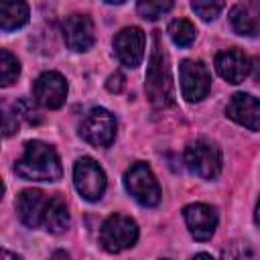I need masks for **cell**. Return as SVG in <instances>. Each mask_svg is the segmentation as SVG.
<instances>
[{"mask_svg":"<svg viewBox=\"0 0 260 260\" xmlns=\"http://www.w3.org/2000/svg\"><path fill=\"white\" fill-rule=\"evenodd\" d=\"M14 171L26 181H59L63 175L61 160L55 148L43 140H28Z\"/></svg>","mask_w":260,"mask_h":260,"instance_id":"1","label":"cell"},{"mask_svg":"<svg viewBox=\"0 0 260 260\" xmlns=\"http://www.w3.org/2000/svg\"><path fill=\"white\" fill-rule=\"evenodd\" d=\"M146 95L148 100L158 106H171L175 102V91H173V77H171V67H169V59L167 53L160 45V35L154 32L152 35V53H150V61H148V69H146Z\"/></svg>","mask_w":260,"mask_h":260,"instance_id":"2","label":"cell"},{"mask_svg":"<svg viewBox=\"0 0 260 260\" xmlns=\"http://www.w3.org/2000/svg\"><path fill=\"white\" fill-rule=\"evenodd\" d=\"M185 165L193 175L211 181L221 173V152L211 140L199 138L185 148Z\"/></svg>","mask_w":260,"mask_h":260,"instance_id":"3","label":"cell"},{"mask_svg":"<svg viewBox=\"0 0 260 260\" xmlns=\"http://www.w3.org/2000/svg\"><path fill=\"white\" fill-rule=\"evenodd\" d=\"M136 240H138V225L128 215L114 213L106 217V221L102 223L100 242H102V248L110 254H118L126 248H132Z\"/></svg>","mask_w":260,"mask_h":260,"instance_id":"4","label":"cell"},{"mask_svg":"<svg viewBox=\"0 0 260 260\" xmlns=\"http://www.w3.org/2000/svg\"><path fill=\"white\" fill-rule=\"evenodd\" d=\"M126 191L144 207H154L160 201V187L146 162H134L124 175Z\"/></svg>","mask_w":260,"mask_h":260,"instance_id":"5","label":"cell"},{"mask_svg":"<svg viewBox=\"0 0 260 260\" xmlns=\"http://www.w3.org/2000/svg\"><path fill=\"white\" fill-rule=\"evenodd\" d=\"M116 128L118 124L112 112L106 108H91L79 124V134L87 144L108 148L116 138Z\"/></svg>","mask_w":260,"mask_h":260,"instance_id":"6","label":"cell"},{"mask_svg":"<svg viewBox=\"0 0 260 260\" xmlns=\"http://www.w3.org/2000/svg\"><path fill=\"white\" fill-rule=\"evenodd\" d=\"M73 183L83 199L98 201L106 191V173L93 158L81 156L73 167Z\"/></svg>","mask_w":260,"mask_h":260,"instance_id":"7","label":"cell"},{"mask_svg":"<svg viewBox=\"0 0 260 260\" xmlns=\"http://www.w3.org/2000/svg\"><path fill=\"white\" fill-rule=\"evenodd\" d=\"M179 77H181V91L187 102H191V104L201 102L209 93L211 73L201 61L185 59L179 67Z\"/></svg>","mask_w":260,"mask_h":260,"instance_id":"8","label":"cell"},{"mask_svg":"<svg viewBox=\"0 0 260 260\" xmlns=\"http://www.w3.org/2000/svg\"><path fill=\"white\" fill-rule=\"evenodd\" d=\"M146 37L140 26H126L114 37V51L124 67H138L144 59Z\"/></svg>","mask_w":260,"mask_h":260,"instance_id":"9","label":"cell"},{"mask_svg":"<svg viewBox=\"0 0 260 260\" xmlns=\"http://www.w3.org/2000/svg\"><path fill=\"white\" fill-rule=\"evenodd\" d=\"M35 102L47 110H57L65 104L67 98V81L57 71H45L37 77L32 85Z\"/></svg>","mask_w":260,"mask_h":260,"instance_id":"10","label":"cell"},{"mask_svg":"<svg viewBox=\"0 0 260 260\" xmlns=\"http://www.w3.org/2000/svg\"><path fill=\"white\" fill-rule=\"evenodd\" d=\"M63 41L71 51L83 53L95 41V28L87 14H71L63 20Z\"/></svg>","mask_w":260,"mask_h":260,"instance_id":"11","label":"cell"},{"mask_svg":"<svg viewBox=\"0 0 260 260\" xmlns=\"http://www.w3.org/2000/svg\"><path fill=\"white\" fill-rule=\"evenodd\" d=\"M183 217H185V223L189 228V234L195 240L207 242L215 234L217 213H215V209L211 205H207V203H191V205H187L183 209Z\"/></svg>","mask_w":260,"mask_h":260,"instance_id":"12","label":"cell"},{"mask_svg":"<svg viewBox=\"0 0 260 260\" xmlns=\"http://www.w3.org/2000/svg\"><path fill=\"white\" fill-rule=\"evenodd\" d=\"M225 116L248 130H260V100L252 93H234L225 106Z\"/></svg>","mask_w":260,"mask_h":260,"instance_id":"13","label":"cell"},{"mask_svg":"<svg viewBox=\"0 0 260 260\" xmlns=\"http://www.w3.org/2000/svg\"><path fill=\"white\" fill-rule=\"evenodd\" d=\"M49 199L43 191L39 189H24L18 199H16V213L20 217V221L26 228H41L43 225V217L49 205Z\"/></svg>","mask_w":260,"mask_h":260,"instance_id":"14","label":"cell"},{"mask_svg":"<svg viewBox=\"0 0 260 260\" xmlns=\"http://www.w3.org/2000/svg\"><path fill=\"white\" fill-rule=\"evenodd\" d=\"M250 67H252L250 57L240 49H228L217 53L215 57V69L219 77H223L228 83H234V85L242 83L250 75Z\"/></svg>","mask_w":260,"mask_h":260,"instance_id":"15","label":"cell"},{"mask_svg":"<svg viewBox=\"0 0 260 260\" xmlns=\"http://www.w3.org/2000/svg\"><path fill=\"white\" fill-rule=\"evenodd\" d=\"M230 24L238 35L260 37V0L236 4L230 10Z\"/></svg>","mask_w":260,"mask_h":260,"instance_id":"16","label":"cell"},{"mask_svg":"<svg viewBox=\"0 0 260 260\" xmlns=\"http://www.w3.org/2000/svg\"><path fill=\"white\" fill-rule=\"evenodd\" d=\"M28 22V4L24 0H0V28L10 32Z\"/></svg>","mask_w":260,"mask_h":260,"instance_id":"17","label":"cell"},{"mask_svg":"<svg viewBox=\"0 0 260 260\" xmlns=\"http://www.w3.org/2000/svg\"><path fill=\"white\" fill-rule=\"evenodd\" d=\"M67 225H69V211L65 201L61 197H51L43 217V228L51 234H61L67 230Z\"/></svg>","mask_w":260,"mask_h":260,"instance_id":"18","label":"cell"},{"mask_svg":"<svg viewBox=\"0 0 260 260\" xmlns=\"http://www.w3.org/2000/svg\"><path fill=\"white\" fill-rule=\"evenodd\" d=\"M169 37L177 47H189L197 39V28L187 18H177L169 24Z\"/></svg>","mask_w":260,"mask_h":260,"instance_id":"19","label":"cell"},{"mask_svg":"<svg viewBox=\"0 0 260 260\" xmlns=\"http://www.w3.org/2000/svg\"><path fill=\"white\" fill-rule=\"evenodd\" d=\"M20 75V61L6 49H2L0 53V85L8 87L10 83L16 81V77Z\"/></svg>","mask_w":260,"mask_h":260,"instance_id":"20","label":"cell"},{"mask_svg":"<svg viewBox=\"0 0 260 260\" xmlns=\"http://www.w3.org/2000/svg\"><path fill=\"white\" fill-rule=\"evenodd\" d=\"M175 0H136V10L146 20H156L173 8Z\"/></svg>","mask_w":260,"mask_h":260,"instance_id":"21","label":"cell"},{"mask_svg":"<svg viewBox=\"0 0 260 260\" xmlns=\"http://www.w3.org/2000/svg\"><path fill=\"white\" fill-rule=\"evenodd\" d=\"M191 8L201 20H213L223 8V0H191Z\"/></svg>","mask_w":260,"mask_h":260,"instance_id":"22","label":"cell"},{"mask_svg":"<svg viewBox=\"0 0 260 260\" xmlns=\"http://www.w3.org/2000/svg\"><path fill=\"white\" fill-rule=\"evenodd\" d=\"M14 112H16V116H20V118H24L26 122H39L41 118L37 116V110L26 102V100H18L16 104H14Z\"/></svg>","mask_w":260,"mask_h":260,"instance_id":"23","label":"cell"},{"mask_svg":"<svg viewBox=\"0 0 260 260\" xmlns=\"http://www.w3.org/2000/svg\"><path fill=\"white\" fill-rule=\"evenodd\" d=\"M106 87H108L110 91H114V93L122 91V89H124V75H122L120 71H116L114 75H110V77H108V81H106Z\"/></svg>","mask_w":260,"mask_h":260,"instance_id":"24","label":"cell"},{"mask_svg":"<svg viewBox=\"0 0 260 260\" xmlns=\"http://www.w3.org/2000/svg\"><path fill=\"white\" fill-rule=\"evenodd\" d=\"M18 116L14 114H10V112H6L4 114V136H12L16 130H18V120H16Z\"/></svg>","mask_w":260,"mask_h":260,"instance_id":"25","label":"cell"},{"mask_svg":"<svg viewBox=\"0 0 260 260\" xmlns=\"http://www.w3.org/2000/svg\"><path fill=\"white\" fill-rule=\"evenodd\" d=\"M252 61V67H250V75L260 83V57H254V59H250Z\"/></svg>","mask_w":260,"mask_h":260,"instance_id":"26","label":"cell"},{"mask_svg":"<svg viewBox=\"0 0 260 260\" xmlns=\"http://www.w3.org/2000/svg\"><path fill=\"white\" fill-rule=\"evenodd\" d=\"M254 221H256V225H260V197H258V201H256V209H254Z\"/></svg>","mask_w":260,"mask_h":260,"instance_id":"27","label":"cell"},{"mask_svg":"<svg viewBox=\"0 0 260 260\" xmlns=\"http://www.w3.org/2000/svg\"><path fill=\"white\" fill-rule=\"evenodd\" d=\"M108 4H122V2H126V0H106Z\"/></svg>","mask_w":260,"mask_h":260,"instance_id":"28","label":"cell"}]
</instances>
